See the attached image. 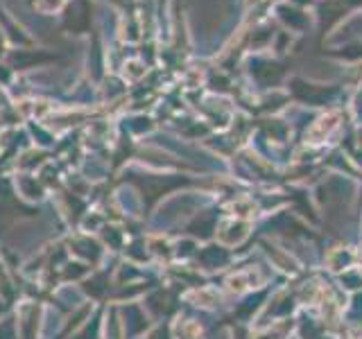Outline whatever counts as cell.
<instances>
[{"mask_svg": "<svg viewBox=\"0 0 362 339\" xmlns=\"http://www.w3.org/2000/svg\"><path fill=\"white\" fill-rule=\"evenodd\" d=\"M337 127V116L335 113H331V116H324L320 122L315 124L313 127V131H310V138L315 141V143H320L322 138H326L328 133H331L333 129Z\"/></svg>", "mask_w": 362, "mask_h": 339, "instance_id": "cell-1", "label": "cell"}, {"mask_svg": "<svg viewBox=\"0 0 362 339\" xmlns=\"http://www.w3.org/2000/svg\"><path fill=\"white\" fill-rule=\"evenodd\" d=\"M229 287H231L233 292H243V290H247V287H249L247 276H245V274H240V276L231 278V280H229Z\"/></svg>", "mask_w": 362, "mask_h": 339, "instance_id": "cell-2", "label": "cell"}]
</instances>
